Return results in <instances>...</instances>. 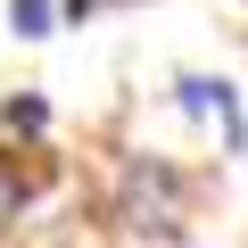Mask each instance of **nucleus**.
Segmentation results:
<instances>
[{
    "instance_id": "nucleus-2",
    "label": "nucleus",
    "mask_w": 248,
    "mask_h": 248,
    "mask_svg": "<svg viewBox=\"0 0 248 248\" xmlns=\"http://www.w3.org/2000/svg\"><path fill=\"white\" fill-rule=\"evenodd\" d=\"M182 108H190V116H215V133H223V141H240V116H232V91H223V83L182 75Z\"/></svg>"
},
{
    "instance_id": "nucleus-3",
    "label": "nucleus",
    "mask_w": 248,
    "mask_h": 248,
    "mask_svg": "<svg viewBox=\"0 0 248 248\" xmlns=\"http://www.w3.org/2000/svg\"><path fill=\"white\" fill-rule=\"evenodd\" d=\"M9 25H17L25 42H42V33L58 25V0H9Z\"/></svg>"
},
{
    "instance_id": "nucleus-5",
    "label": "nucleus",
    "mask_w": 248,
    "mask_h": 248,
    "mask_svg": "<svg viewBox=\"0 0 248 248\" xmlns=\"http://www.w3.org/2000/svg\"><path fill=\"white\" fill-rule=\"evenodd\" d=\"M17 207H25V174H17L9 157H0V232L17 223Z\"/></svg>"
},
{
    "instance_id": "nucleus-4",
    "label": "nucleus",
    "mask_w": 248,
    "mask_h": 248,
    "mask_svg": "<svg viewBox=\"0 0 248 248\" xmlns=\"http://www.w3.org/2000/svg\"><path fill=\"white\" fill-rule=\"evenodd\" d=\"M42 124H50V108H42V99H9V108H0V133H9V141H17V133L33 141Z\"/></svg>"
},
{
    "instance_id": "nucleus-1",
    "label": "nucleus",
    "mask_w": 248,
    "mask_h": 248,
    "mask_svg": "<svg viewBox=\"0 0 248 248\" xmlns=\"http://www.w3.org/2000/svg\"><path fill=\"white\" fill-rule=\"evenodd\" d=\"M124 223H133V232H157V240H174V232H182V207H174V166L141 157L133 174H124Z\"/></svg>"
}]
</instances>
